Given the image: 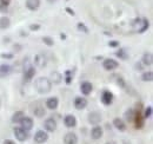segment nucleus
Listing matches in <instances>:
<instances>
[{
    "mask_svg": "<svg viewBox=\"0 0 153 144\" xmlns=\"http://www.w3.org/2000/svg\"><path fill=\"white\" fill-rule=\"evenodd\" d=\"M143 63H144V65H146V66H151L153 63V56L152 53H145L143 56Z\"/></svg>",
    "mask_w": 153,
    "mask_h": 144,
    "instance_id": "a211bd4d",
    "label": "nucleus"
},
{
    "mask_svg": "<svg viewBox=\"0 0 153 144\" xmlns=\"http://www.w3.org/2000/svg\"><path fill=\"white\" fill-rule=\"evenodd\" d=\"M66 83H67V84L71 83V76H70V72L68 71L66 72Z\"/></svg>",
    "mask_w": 153,
    "mask_h": 144,
    "instance_id": "f704fd0d",
    "label": "nucleus"
},
{
    "mask_svg": "<svg viewBox=\"0 0 153 144\" xmlns=\"http://www.w3.org/2000/svg\"><path fill=\"white\" fill-rule=\"evenodd\" d=\"M117 84L120 86V88H124L125 86V82H124V79L121 78V77H118V80H117Z\"/></svg>",
    "mask_w": 153,
    "mask_h": 144,
    "instance_id": "2f4dec72",
    "label": "nucleus"
},
{
    "mask_svg": "<svg viewBox=\"0 0 153 144\" xmlns=\"http://www.w3.org/2000/svg\"><path fill=\"white\" fill-rule=\"evenodd\" d=\"M11 72V66L10 65H0V77H6L7 74H10Z\"/></svg>",
    "mask_w": 153,
    "mask_h": 144,
    "instance_id": "6ab92c4d",
    "label": "nucleus"
},
{
    "mask_svg": "<svg viewBox=\"0 0 153 144\" xmlns=\"http://www.w3.org/2000/svg\"><path fill=\"white\" fill-rule=\"evenodd\" d=\"M66 11L68 12V14H71V16H74V12H73V10H71L70 7H66Z\"/></svg>",
    "mask_w": 153,
    "mask_h": 144,
    "instance_id": "58836bf2",
    "label": "nucleus"
},
{
    "mask_svg": "<svg viewBox=\"0 0 153 144\" xmlns=\"http://www.w3.org/2000/svg\"><path fill=\"white\" fill-rule=\"evenodd\" d=\"M20 124H21V128H22L24 130L30 131V130L33 128V121H32V118H30V117H24V118L21 119Z\"/></svg>",
    "mask_w": 153,
    "mask_h": 144,
    "instance_id": "6e6552de",
    "label": "nucleus"
},
{
    "mask_svg": "<svg viewBox=\"0 0 153 144\" xmlns=\"http://www.w3.org/2000/svg\"><path fill=\"white\" fill-rule=\"evenodd\" d=\"M74 106H76V109H78V110L85 109L87 106V100H86V98H84V97H76V100H74Z\"/></svg>",
    "mask_w": 153,
    "mask_h": 144,
    "instance_id": "9b49d317",
    "label": "nucleus"
},
{
    "mask_svg": "<svg viewBox=\"0 0 153 144\" xmlns=\"http://www.w3.org/2000/svg\"><path fill=\"white\" fill-rule=\"evenodd\" d=\"M34 74H36V69H34V66H27L25 72H24V80H25L26 83L31 82L32 78L34 77Z\"/></svg>",
    "mask_w": 153,
    "mask_h": 144,
    "instance_id": "20e7f679",
    "label": "nucleus"
},
{
    "mask_svg": "<svg viewBox=\"0 0 153 144\" xmlns=\"http://www.w3.org/2000/svg\"><path fill=\"white\" fill-rule=\"evenodd\" d=\"M101 102H102L105 105L112 104V102H113V94H112V92H110V91H104V92H102V96H101Z\"/></svg>",
    "mask_w": 153,
    "mask_h": 144,
    "instance_id": "423d86ee",
    "label": "nucleus"
},
{
    "mask_svg": "<svg viewBox=\"0 0 153 144\" xmlns=\"http://www.w3.org/2000/svg\"><path fill=\"white\" fill-rule=\"evenodd\" d=\"M26 6H27L28 10L36 11L40 6V0H26Z\"/></svg>",
    "mask_w": 153,
    "mask_h": 144,
    "instance_id": "2eb2a0df",
    "label": "nucleus"
},
{
    "mask_svg": "<svg viewBox=\"0 0 153 144\" xmlns=\"http://www.w3.org/2000/svg\"><path fill=\"white\" fill-rule=\"evenodd\" d=\"M33 112H34V115H36L37 117H42V116H45V113H46L44 106H41V105H37L36 108L33 109Z\"/></svg>",
    "mask_w": 153,
    "mask_h": 144,
    "instance_id": "412c9836",
    "label": "nucleus"
},
{
    "mask_svg": "<svg viewBox=\"0 0 153 144\" xmlns=\"http://www.w3.org/2000/svg\"><path fill=\"white\" fill-rule=\"evenodd\" d=\"M42 41H44L46 45H48V46H52V45L54 44V41H53V39H52L51 37H44V38H42Z\"/></svg>",
    "mask_w": 153,
    "mask_h": 144,
    "instance_id": "c85d7f7f",
    "label": "nucleus"
},
{
    "mask_svg": "<svg viewBox=\"0 0 153 144\" xmlns=\"http://www.w3.org/2000/svg\"><path fill=\"white\" fill-rule=\"evenodd\" d=\"M1 58H7V59H12L13 54L12 53H1Z\"/></svg>",
    "mask_w": 153,
    "mask_h": 144,
    "instance_id": "72a5a7b5",
    "label": "nucleus"
},
{
    "mask_svg": "<svg viewBox=\"0 0 153 144\" xmlns=\"http://www.w3.org/2000/svg\"><path fill=\"white\" fill-rule=\"evenodd\" d=\"M64 142H65V144H76L78 143V137L74 132H67L65 135Z\"/></svg>",
    "mask_w": 153,
    "mask_h": 144,
    "instance_id": "9d476101",
    "label": "nucleus"
},
{
    "mask_svg": "<svg viewBox=\"0 0 153 144\" xmlns=\"http://www.w3.org/2000/svg\"><path fill=\"white\" fill-rule=\"evenodd\" d=\"M101 136H102V129L100 126H94L91 131V137L93 140H99L101 138Z\"/></svg>",
    "mask_w": 153,
    "mask_h": 144,
    "instance_id": "dca6fc26",
    "label": "nucleus"
},
{
    "mask_svg": "<svg viewBox=\"0 0 153 144\" xmlns=\"http://www.w3.org/2000/svg\"><path fill=\"white\" fill-rule=\"evenodd\" d=\"M58 104H59V100H58L57 97H51L47 99L46 102V106L50 109V110H54L58 108Z\"/></svg>",
    "mask_w": 153,
    "mask_h": 144,
    "instance_id": "4468645a",
    "label": "nucleus"
},
{
    "mask_svg": "<svg viewBox=\"0 0 153 144\" xmlns=\"http://www.w3.org/2000/svg\"><path fill=\"white\" fill-rule=\"evenodd\" d=\"M0 11H1V12H6V11H7V6L0 4Z\"/></svg>",
    "mask_w": 153,
    "mask_h": 144,
    "instance_id": "c9c22d12",
    "label": "nucleus"
},
{
    "mask_svg": "<svg viewBox=\"0 0 153 144\" xmlns=\"http://www.w3.org/2000/svg\"><path fill=\"white\" fill-rule=\"evenodd\" d=\"M14 136L18 141L24 142L28 138V132L26 130H24L22 128H14Z\"/></svg>",
    "mask_w": 153,
    "mask_h": 144,
    "instance_id": "f03ea898",
    "label": "nucleus"
},
{
    "mask_svg": "<svg viewBox=\"0 0 153 144\" xmlns=\"http://www.w3.org/2000/svg\"><path fill=\"white\" fill-rule=\"evenodd\" d=\"M76 27H78V30L79 31H82V32H88V28L84 25V24H78L76 25Z\"/></svg>",
    "mask_w": 153,
    "mask_h": 144,
    "instance_id": "c756f323",
    "label": "nucleus"
},
{
    "mask_svg": "<svg viewBox=\"0 0 153 144\" xmlns=\"http://www.w3.org/2000/svg\"><path fill=\"white\" fill-rule=\"evenodd\" d=\"M34 62H36V64H37L38 66H44V65L46 64V60H45V57H44V56H41V54H38V56L36 57V59H34Z\"/></svg>",
    "mask_w": 153,
    "mask_h": 144,
    "instance_id": "5701e85b",
    "label": "nucleus"
},
{
    "mask_svg": "<svg viewBox=\"0 0 153 144\" xmlns=\"http://www.w3.org/2000/svg\"><path fill=\"white\" fill-rule=\"evenodd\" d=\"M108 45H110V46H112V47H115V46H118L119 44H118V41H110V43H108Z\"/></svg>",
    "mask_w": 153,
    "mask_h": 144,
    "instance_id": "4c0bfd02",
    "label": "nucleus"
},
{
    "mask_svg": "<svg viewBox=\"0 0 153 144\" xmlns=\"http://www.w3.org/2000/svg\"><path fill=\"white\" fill-rule=\"evenodd\" d=\"M36 89L39 93H47L52 89V83L48 78L46 77H40L36 80Z\"/></svg>",
    "mask_w": 153,
    "mask_h": 144,
    "instance_id": "f257e3e1",
    "label": "nucleus"
},
{
    "mask_svg": "<svg viewBox=\"0 0 153 144\" xmlns=\"http://www.w3.org/2000/svg\"><path fill=\"white\" fill-rule=\"evenodd\" d=\"M113 125H114L115 129H118L119 131H125V130H126V125H125L124 121L120 119V118H115L114 121H113Z\"/></svg>",
    "mask_w": 153,
    "mask_h": 144,
    "instance_id": "f3484780",
    "label": "nucleus"
},
{
    "mask_svg": "<svg viewBox=\"0 0 153 144\" xmlns=\"http://www.w3.org/2000/svg\"><path fill=\"white\" fill-rule=\"evenodd\" d=\"M107 144H114V143H107Z\"/></svg>",
    "mask_w": 153,
    "mask_h": 144,
    "instance_id": "79ce46f5",
    "label": "nucleus"
},
{
    "mask_svg": "<svg viewBox=\"0 0 153 144\" xmlns=\"http://www.w3.org/2000/svg\"><path fill=\"white\" fill-rule=\"evenodd\" d=\"M152 116V108L151 106H147V109L145 110V118H149Z\"/></svg>",
    "mask_w": 153,
    "mask_h": 144,
    "instance_id": "7c9ffc66",
    "label": "nucleus"
},
{
    "mask_svg": "<svg viewBox=\"0 0 153 144\" xmlns=\"http://www.w3.org/2000/svg\"><path fill=\"white\" fill-rule=\"evenodd\" d=\"M52 80H53V83H56V84H59L60 82H61V78H62V76L60 74V73H58V72H52Z\"/></svg>",
    "mask_w": 153,
    "mask_h": 144,
    "instance_id": "a878e982",
    "label": "nucleus"
},
{
    "mask_svg": "<svg viewBox=\"0 0 153 144\" xmlns=\"http://www.w3.org/2000/svg\"><path fill=\"white\" fill-rule=\"evenodd\" d=\"M44 126H45V129H46L47 131L53 132V131H56V129H57V122H56L53 118H48V119L45 121Z\"/></svg>",
    "mask_w": 153,
    "mask_h": 144,
    "instance_id": "1a4fd4ad",
    "label": "nucleus"
},
{
    "mask_svg": "<svg viewBox=\"0 0 153 144\" xmlns=\"http://www.w3.org/2000/svg\"><path fill=\"white\" fill-rule=\"evenodd\" d=\"M92 89H93V86H92V84H91L90 82H84V83L81 84V86H80V91H81V93H84V94H90Z\"/></svg>",
    "mask_w": 153,
    "mask_h": 144,
    "instance_id": "ddd939ff",
    "label": "nucleus"
},
{
    "mask_svg": "<svg viewBox=\"0 0 153 144\" xmlns=\"http://www.w3.org/2000/svg\"><path fill=\"white\" fill-rule=\"evenodd\" d=\"M10 24H11V21H10V19L7 18V17L0 18V28L5 30V28H7L10 26Z\"/></svg>",
    "mask_w": 153,
    "mask_h": 144,
    "instance_id": "4be33fe9",
    "label": "nucleus"
},
{
    "mask_svg": "<svg viewBox=\"0 0 153 144\" xmlns=\"http://www.w3.org/2000/svg\"><path fill=\"white\" fill-rule=\"evenodd\" d=\"M4 144H16L13 141H11V140H6L5 142H4Z\"/></svg>",
    "mask_w": 153,
    "mask_h": 144,
    "instance_id": "ea45409f",
    "label": "nucleus"
},
{
    "mask_svg": "<svg viewBox=\"0 0 153 144\" xmlns=\"http://www.w3.org/2000/svg\"><path fill=\"white\" fill-rule=\"evenodd\" d=\"M125 115H126V119H127L128 122H132V121H133V118H134L133 110H131V109H130V110H128V111H127Z\"/></svg>",
    "mask_w": 153,
    "mask_h": 144,
    "instance_id": "cd10ccee",
    "label": "nucleus"
},
{
    "mask_svg": "<svg viewBox=\"0 0 153 144\" xmlns=\"http://www.w3.org/2000/svg\"><path fill=\"white\" fill-rule=\"evenodd\" d=\"M118 65H119V64L115 62L114 59H105V60H104V63H102L104 69H105V70H107V71L115 70V69L118 68Z\"/></svg>",
    "mask_w": 153,
    "mask_h": 144,
    "instance_id": "39448f33",
    "label": "nucleus"
},
{
    "mask_svg": "<svg viewBox=\"0 0 153 144\" xmlns=\"http://www.w3.org/2000/svg\"><path fill=\"white\" fill-rule=\"evenodd\" d=\"M64 123L67 128H74L76 125V119L73 115H67L64 118Z\"/></svg>",
    "mask_w": 153,
    "mask_h": 144,
    "instance_id": "f8f14e48",
    "label": "nucleus"
},
{
    "mask_svg": "<svg viewBox=\"0 0 153 144\" xmlns=\"http://www.w3.org/2000/svg\"><path fill=\"white\" fill-rule=\"evenodd\" d=\"M10 1H11V0H0V4H2V5H5V6H8Z\"/></svg>",
    "mask_w": 153,
    "mask_h": 144,
    "instance_id": "e433bc0d",
    "label": "nucleus"
},
{
    "mask_svg": "<svg viewBox=\"0 0 153 144\" xmlns=\"http://www.w3.org/2000/svg\"><path fill=\"white\" fill-rule=\"evenodd\" d=\"M141 79H143L144 82H152V79H153V73L151 71L144 72V73H143V76H141Z\"/></svg>",
    "mask_w": 153,
    "mask_h": 144,
    "instance_id": "b1692460",
    "label": "nucleus"
},
{
    "mask_svg": "<svg viewBox=\"0 0 153 144\" xmlns=\"http://www.w3.org/2000/svg\"><path fill=\"white\" fill-rule=\"evenodd\" d=\"M141 24H143V26L138 30L139 33H144V32L149 28V20H147V19H143V20H141Z\"/></svg>",
    "mask_w": 153,
    "mask_h": 144,
    "instance_id": "393cba45",
    "label": "nucleus"
},
{
    "mask_svg": "<svg viewBox=\"0 0 153 144\" xmlns=\"http://www.w3.org/2000/svg\"><path fill=\"white\" fill-rule=\"evenodd\" d=\"M39 28H40V25H38V24H32V25H30V30H31V31H38Z\"/></svg>",
    "mask_w": 153,
    "mask_h": 144,
    "instance_id": "473e14b6",
    "label": "nucleus"
},
{
    "mask_svg": "<svg viewBox=\"0 0 153 144\" xmlns=\"http://www.w3.org/2000/svg\"><path fill=\"white\" fill-rule=\"evenodd\" d=\"M117 56L119 57V58H121V59H124V60H126L127 58H128V54L126 53V50H124V49H120L119 51H117Z\"/></svg>",
    "mask_w": 153,
    "mask_h": 144,
    "instance_id": "bb28decb",
    "label": "nucleus"
},
{
    "mask_svg": "<svg viewBox=\"0 0 153 144\" xmlns=\"http://www.w3.org/2000/svg\"><path fill=\"white\" fill-rule=\"evenodd\" d=\"M24 117H25V116H24V112H22V111H17V112H14V115L12 116V122H13V123H20Z\"/></svg>",
    "mask_w": 153,
    "mask_h": 144,
    "instance_id": "aec40b11",
    "label": "nucleus"
},
{
    "mask_svg": "<svg viewBox=\"0 0 153 144\" xmlns=\"http://www.w3.org/2000/svg\"><path fill=\"white\" fill-rule=\"evenodd\" d=\"M100 121H101V115L99 113V112H91L90 115H88V122L91 123V124H93V125H97V124H99L100 123Z\"/></svg>",
    "mask_w": 153,
    "mask_h": 144,
    "instance_id": "0eeeda50",
    "label": "nucleus"
},
{
    "mask_svg": "<svg viewBox=\"0 0 153 144\" xmlns=\"http://www.w3.org/2000/svg\"><path fill=\"white\" fill-rule=\"evenodd\" d=\"M47 140H48V135H47V132L44 131V130H39V131L36 132V135H34V142L37 144L45 143Z\"/></svg>",
    "mask_w": 153,
    "mask_h": 144,
    "instance_id": "7ed1b4c3",
    "label": "nucleus"
},
{
    "mask_svg": "<svg viewBox=\"0 0 153 144\" xmlns=\"http://www.w3.org/2000/svg\"><path fill=\"white\" fill-rule=\"evenodd\" d=\"M48 2H56V0H47Z\"/></svg>",
    "mask_w": 153,
    "mask_h": 144,
    "instance_id": "a19ab883",
    "label": "nucleus"
}]
</instances>
